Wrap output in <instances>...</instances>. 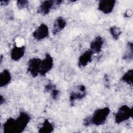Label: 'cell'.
Returning a JSON list of instances; mask_svg holds the SVG:
<instances>
[{
	"instance_id": "30bf717a",
	"label": "cell",
	"mask_w": 133,
	"mask_h": 133,
	"mask_svg": "<svg viewBox=\"0 0 133 133\" xmlns=\"http://www.w3.org/2000/svg\"><path fill=\"white\" fill-rule=\"evenodd\" d=\"M25 50L24 46H14L10 51L11 59L15 61H19L24 56Z\"/></svg>"
},
{
	"instance_id": "3957f363",
	"label": "cell",
	"mask_w": 133,
	"mask_h": 133,
	"mask_svg": "<svg viewBox=\"0 0 133 133\" xmlns=\"http://www.w3.org/2000/svg\"><path fill=\"white\" fill-rule=\"evenodd\" d=\"M30 115L25 112H21L16 119V133H21L23 131L30 121Z\"/></svg>"
},
{
	"instance_id": "9a60e30c",
	"label": "cell",
	"mask_w": 133,
	"mask_h": 133,
	"mask_svg": "<svg viewBox=\"0 0 133 133\" xmlns=\"http://www.w3.org/2000/svg\"><path fill=\"white\" fill-rule=\"evenodd\" d=\"M11 79V74L8 70H4L0 73V86H6L10 82Z\"/></svg>"
},
{
	"instance_id": "7402d4cb",
	"label": "cell",
	"mask_w": 133,
	"mask_h": 133,
	"mask_svg": "<svg viewBox=\"0 0 133 133\" xmlns=\"http://www.w3.org/2000/svg\"><path fill=\"white\" fill-rule=\"evenodd\" d=\"M51 96L53 99H57L58 98V96L60 95V91L56 89V88L54 89L51 92Z\"/></svg>"
},
{
	"instance_id": "8fae6325",
	"label": "cell",
	"mask_w": 133,
	"mask_h": 133,
	"mask_svg": "<svg viewBox=\"0 0 133 133\" xmlns=\"http://www.w3.org/2000/svg\"><path fill=\"white\" fill-rule=\"evenodd\" d=\"M54 6V1H44L42 2L39 5L37 10V12L43 16L46 15Z\"/></svg>"
},
{
	"instance_id": "44dd1931",
	"label": "cell",
	"mask_w": 133,
	"mask_h": 133,
	"mask_svg": "<svg viewBox=\"0 0 133 133\" xmlns=\"http://www.w3.org/2000/svg\"><path fill=\"white\" fill-rule=\"evenodd\" d=\"M55 88H56V87L54 84L51 83H49L46 85L45 87V90L46 91V92H51Z\"/></svg>"
},
{
	"instance_id": "5b68a950",
	"label": "cell",
	"mask_w": 133,
	"mask_h": 133,
	"mask_svg": "<svg viewBox=\"0 0 133 133\" xmlns=\"http://www.w3.org/2000/svg\"><path fill=\"white\" fill-rule=\"evenodd\" d=\"M53 65L54 60L50 54H46L45 58L41 61L39 74L43 76L47 74L52 68Z\"/></svg>"
},
{
	"instance_id": "6da1fadb",
	"label": "cell",
	"mask_w": 133,
	"mask_h": 133,
	"mask_svg": "<svg viewBox=\"0 0 133 133\" xmlns=\"http://www.w3.org/2000/svg\"><path fill=\"white\" fill-rule=\"evenodd\" d=\"M110 113L108 107L99 108L96 110L92 115L90 116L91 124L99 126L103 124L106 121Z\"/></svg>"
},
{
	"instance_id": "ba28073f",
	"label": "cell",
	"mask_w": 133,
	"mask_h": 133,
	"mask_svg": "<svg viewBox=\"0 0 133 133\" xmlns=\"http://www.w3.org/2000/svg\"><path fill=\"white\" fill-rule=\"evenodd\" d=\"M116 1L114 0H102L98 4V9L105 14L111 13L115 6Z\"/></svg>"
},
{
	"instance_id": "9c48e42d",
	"label": "cell",
	"mask_w": 133,
	"mask_h": 133,
	"mask_svg": "<svg viewBox=\"0 0 133 133\" xmlns=\"http://www.w3.org/2000/svg\"><path fill=\"white\" fill-rule=\"evenodd\" d=\"M94 52L89 49L80 55L78 58V65L79 67H85L92 60Z\"/></svg>"
},
{
	"instance_id": "d6986e66",
	"label": "cell",
	"mask_w": 133,
	"mask_h": 133,
	"mask_svg": "<svg viewBox=\"0 0 133 133\" xmlns=\"http://www.w3.org/2000/svg\"><path fill=\"white\" fill-rule=\"evenodd\" d=\"M110 33L112 35V37L114 39L117 40L119 38V36H121L122 34V31L119 28L117 27V26L113 25L110 28Z\"/></svg>"
},
{
	"instance_id": "7c38bea8",
	"label": "cell",
	"mask_w": 133,
	"mask_h": 133,
	"mask_svg": "<svg viewBox=\"0 0 133 133\" xmlns=\"http://www.w3.org/2000/svg\"><path fill=\"white\" fill-rule=\"evenodd\" d=\"M66 25L65 20L61 17H58L55 21L53 25L52 33L54 35H56L62 31Z\"/></svg>"
},
{
	"instance_id": "e0dca14e",
	"label": "cell",
	"mask_w": 133,
	"mask_h": 133,
	"mask_svg": "<svg viewBox=\"0 0 133 133\" xmlns=\"http://www.w3.org/2000/svg\"><path fill=\"white\" fill-rule=\"evenodd\" d=\"M54 129V125L48 119H45L42 124L38 132L40 133H50L53 131Z\"/></svg>"
},
{
	"instance_id": "8992f818",
	"label": "cell",
	"mask_w": 133,
	"mask_h": 133,
	"mask_svg": "<svg viewBox=\"0 0 133 133\" xmlns=\"http://www.w3.org/2000/svg\"><path fill=\"white\" fill-rule=\"evenodd\" d=\"M49 34V29L44 23L41 24L33 32V37L37 41H41L47 37Z\"/></svg>"
},
{
	"instance_id": "484cf974",
	"label": "cell",
	"mask_w": 133,
	"mask_h": 133,
	"mask_svg": "<svg viewBox=\"0 0 133 133\" xmlns=\"http://www.w3.org/2000/svg\"><path fill=\"white\" fill-rule=\"evenodd\" d=\"M1 100H0V103H1V104H3V103H4L5 102V99H4V98H3V96L1 95V99H0Z\"/></svg>"
},
{
	"instance_id": "ffe728a7",
	"label": "cell",
	"mask_w": 133,
	"mask_h": 133,
	"mask_svg": "<svg viewBox=\"0 0 133 133\" xmlns=\"http://www.w3.org/2000/svg\"><path fill=\"white\" fill-rule=\"evenodd\" d=\"M28 4V1L26 0H20L18 1L17 3V6L20 9L25 8Z\"/></svg>"
},
{
	"instance_id": "7a4b0ae2",
	"label": "cell",
	"mask_w": 133,
	"mask_h": 133,
	"mask_svg": "<svg viewBox=\"0 0 133 133\" xmlns=\"http://www.w3.org/2000/svg\"><path fill=\"white\" fill-rule=\"evenodd\" d=\"M132 117V110L127 105L121 106L117 110L115 115V122L120 124Z\"/></svg>"
},
{
	"instance_id": "d4e9b609",
	"label": "cell",
	"mask_w": 133,
	"mask_h": 133,
	"mask_svg": "<svg viewBox=\"0 0 133 133\" xmlns=\"http://www.w3.org/2000/svg\"><path fill=\"white\" fill-rule=\"evenodd\" d=\"M132 12L131 10H128V11H127V12H126V15H127V17H130V16H131L132 15Z\"/></svg>"
},
{
	"instance_id": "277c9868",
	"label": "cell",
	"mask_w": 133,
	"mask_h": 133,
	"mask_svg": "<svg viewBox=\"0 0 133 133\" xmlns=\"http://www.w3.org/2000/svg\"><path fill=\"white\" fill-rule=\"evenodd\" d=\"M42 60L38 58L30 59L28 63V71L33 77H36L39 74Z\"/></svg>"
},
{
	"instance_id": "2e32d148",
	"label": "cell",
	"mask_w": 133,
	"mask_h": 133,
	"mask_svg": "<svg viewBox=\"0 0 133 133\" xmlns=\"http://www.w3.org/2000/svg\"><path fill=\"white\" fill-rule=\"evenodd\" d=\"M133 58V44L129 42L126 45V50L123 55V59L127 62H130Z\"/></svg>"
},
{
	"instance_id": "cb8c5ba5",
	"label": "cell",
	"mask_w": 133,
	"mask_h": 133,
	"mask_svg": "<svg viewBox=\"0 0 133 133\" xmlns=\"http://www.w3.org/2000/svg\"><path fill=\"white\" fill-rule=\"evenodd\" d=\"M9 3V1H2L1 2V5H4V6H6V5H7Z\"/></svg>"
},
{
	"instance_id": "52a82bcc",
	"label": "cell",
	"mask_w": 133,
	"mask_h": 133,
	"mask_svg": "<svg viewBox=\"0 0 133 133\" xmlns=\"http://www.w3.org/2000/svg\"><path fill=\"white\" fill-rule=\"evenodd\" d=\"M86 95V87L83 85H79L77 89L74 91H72L70 95V100L72 104H73L75 101L82 99L85 97Z\"/></svg>"
},
{
	"instance_id": "ac0fdd59",
	"label": "cell",
	"mask_w": 133,
	"mask_h": 133,
	"mask_svg": "<svg viewBox=\"0 0 133 133\" xmlns=\"http://www.w3.org/2000/svg\"><path fill=\"white\" fill-rule=\"evenodd\" d=\"M121 81L129 85L132 86L133 83V70H128L122 77Z\"/></svg>"
},
{
	"instance_id": "5bb4252c",
	"label": "cell",
	"mask_w": 133,
	"mask_h": 133,
	"mask_svg": "<svg viewBox=\"0 0 133 133\" xmlns=\"http://www.w3.org/2000/svg\"><path fill=\"white\" fill-rule=\"evenodd\" d=\"M4 133H16V119L9 118L4 123L3 125Z\"/></svg>"
},
{
	"instance_id": "603a6c76",
	"label": "cell",
	"mask_w": 133,
	"mask_h": 133,
	"mask_svg": "<svg viewBox=\"0 0 133 133\" xmlns=\"http://www.w3.org/2000/svg\"><path fill=\"white\" fill-rule=\"evenodd\" d=\"M84 125L85 126H89L90 125H91L90 116L86 117V118L84 120Z\"/></svg>"
},
{
	"instance_id": "4fadbf2b",
	"label": "cell",
	"mask_w": 133,
	"mask_h": 133,
	"mask_svg": "<svg viewBox=\"0 0 133 133\" xmlns=\"http://www.w3.org/2000/svg\"><path fill=\"white\" fill-rule=\"evenodd\" d=\"M104 41L103 38L100 36L95 37L91 41L90 45V49L95 53L100 52L102 48Z\"/></svg>"
}]
</instances>
